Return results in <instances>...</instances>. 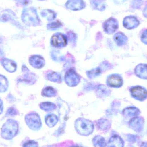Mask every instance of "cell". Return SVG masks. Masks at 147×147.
I'll return each instance as SVG.
<instances>
[{
	"label": "cell",
	"mask_w": 147,
	"mask_h": 147,
	"mask_svg": "<svg viewBox=\"0 0 147 147\" xmlns=\"http://www.w3.org/2000/svg\"><path fill=\"white\" fill-rule=\"evenodd\" d=\"M108 84L112 87H120L122 85V80L117 75H111L108 78Z\"/></svg>",
	"instance_id": "obj_7"
},
{
	"label": "cell",
	"mask_w": 147,
	"mask_h": 147,
	"mask_svg": "<svg viewBox=\"0 0 147 147\" xmlns=\"http://www.w3.org/2000/svg\"><path fill=\"white\" fill-rule=\"evenodd\" d=\"M15 16L14 13L11 10H5L0 13V21L3 22H5L13 19Z\"/></svg>",
	"instance_id": "obj_9"
},
{
	"label": "cell",
	"mask_w": 147,
	"mask_h": 147,
	"mask_svg": "<svg viewBox=\"0 0 147 147\" xmlns=\"http://www.w3.org/2000/svg\"><path fill=\"white\" fill-rule=\"evenodd\" d=\"M108 147H123L122 140L119 136H114L109 140Z\"/></svg>",
	"instance_id": "obj_10"
},
{
	"label": "cell",
	"mask_w": 147,
	"mask_h": 147,
	"mask_svg": "<svg viewBox=\"0 0 147 147\" xmlns=\"http://www.w3.org/2000/svg\"><path fill=\"white\" fill-rule=\"evenodd\" d=\"M94 147H106V143L102 136H95L92 140Z\"/></svg>",
	"instance_id": "obj_12"
},
{
	"label": "cell",
	"mask_w": 147,
	"mask_h": 147,
	"mask_svg": "<svg viewBox=\"0 0 147 147\" xmlns=\"http://www.w3.org/2000/svg\"><path fill=\"white\" fill-rule=\"evenodd\" d=\"M52 44L56 47H63L67 44V39L63 34L57 33L54 34L51 39Z\"/></svg>",
	"instance_id": "obj_5"
},
{
	"label": "cell",
	"mask_w": 147,
	"mask_h": 147,
	"mask_svg": "<svg viewBox=\"0 0 147 147\" xmlns=\"http://www.w3.org/2000/svg\"><path fill=\"white\" fill-rule=\"evenodd\" d=\"M18 125L13 120H9L3 125L1 131L2 137L6 140H11L17 134Z\"/></svg>",
	"instance_id": "obj_2"
},
{
	"label": "cell",
	"mask_w": 147,
	"mask_h": 147,
	"mask_svg": "<svg viewBox=\"0 0 147 147\" xmlns=\"http://www.w3.org/2000/svg\"><path fill=\"white\" fill-rule=\"evenodd\" d=\"M46 123L48 127H54L58 122V118L57 116L54 115L48 116L46 118Z\"/></svg>",
	"instance_id": "obj_13"
},
{
	"label": "cell",
	"mask_w": 147,
	"mask_h": 147,
	"mask_svg": "<svg viewBox=\"0 0 147 147\" xmlns=\"http://www.w3.org/2000/svg\"><path fill=\"white\" fill-rule=\"evenodd\" d=\"M97 127L100 130H105L108 129L109 127V122L105 120H101L97 124Z\"/></svg>",
	"instance_id": "obj_14"
},
{
	"label": "cell",
	"mask_w": 147,
	"mask_h": 147,
	"mask_svg": "<svg viewBox=\"0 0 147 147\" xmlns=\"http://www.w3.org/2000/svg\"><path fill=\"white\" fill-rule=\"evenodd\" d=\"M117 28L115 21L113 20H108L105 23L104 29L107 33H113Z\"/></svg>",
	"instance_id": "obj_11"
},
{
	"label": "cell",
	"mask_w": 147,
	"mask_h": 147,
	"mask_svg": "<svg viewBox=\"0 0 147 147\" xmlns=\"http://www.w3.org/2000/svg\"><path fill=\"white\" fill-rule=\"evenodd\" d=\"M66 5L70 9L73 10L81 9L84 6L82 0H69Z\"/></svg>",
	"instance_id": "obj_8"
},
{
	"label": "cell",
	"mask_w": 147,
	"mask_h": 147,
	"mask_svg": "<svg viewBox=\"0 0 147 147\" xmlns=\"http://www.w3.org/2000/svg\"><path fill=\"white\" fill-rule=\"evenodd\" d=\"M37 142L33 140H30L27 142L23 145V147H38Z\"/></svg>",
	"instance_id": "obj_16"
},
{
	"label": "cell",
	"mask_w": 147,
	"mask_h": 147,
	"mask_svg": "<svg viewBox=\"0 0 147 147\" xmlns=\"http://www.w3.org/2000/svg\"><path fill=\"white\" fill-rule=\"evenodd\" d=\"M72 147H80V146H74Z\"/></svg>",
	"instance_id": "obj_17"
},
{
	"label": "cell",
	"mask_w": 147,
	"mask_h": 147,
	"mask_svg": "<svg viewBox=\"0 0 147 147\" xmlns=\"http://www.w3.org/2000/svg\"><path fill=\"white\" fill-rule=\"evenodd\" d=\"M43 92H44V94L45 95V96H53L55 91L53 90V88L48 87V88L45 89V90L43 91Z\"/></svg>",
	"instance_id": "obj_15"
},
{
	"label": "cell",
	"mask_w": 147,
	"mask_h": 147,
	"mask_svg": "<svg viewBox=\"0 0 147 147\" xmlns=\"http://www.w3.org/2000/svg\"><path fill=\"white\" fill-rule=\"evenodd\" d=\"M26 121L28 127L32 130H38L41 127V121L36 114L28 115L26 117Z\"/></svg>",
	"instance_id": "obj_4"
},
{
	"label": "cell",
	"mask_w": 147,
	"mask_h": 147,
	"mask_svg": "<svg viewBox=\"0 0 147 147\" xmlns=\"http://www.w3.org/2000/svg\"><path fill=\"white\" fill-rule=\"evenodd\" d=\"M75 128L80 135L87 136L93 132L94 126L90 121L84 118H79L75 121Z\"/></svg>",
	"instance_id": "obj_1"
},
{
	"label": "cell",
	"mask_w": 147,
	"mask_h": 147,
	"mask_svg": "<svg viewBox=\"0 0 147 147\" xmlns=\"http://www.w3.org/2000/svg\"><path fill=\"white\" fill-rule=\"evenodd\" d=\"M22 21L27 25L35 26L39 22L36 11L33 8L26 9L22 15Z\"/></svg>",
	"instance_id": "obj_3"
},
{
	"label": "cell",
	"mask_w": 147,
	"mask_h": 147,
	"mask_svg": "<svg viewBox=\"0 0 147 147\" xmlns=\"http://www.w3.org/2000/svg\"><path fill=\"white\" fill-rule=\"evenodd\" d=\"M132 95L135 98L139 100H142L145 99L147 96L146 90L141 87H135L131 90Z\"/></svg>",
	"instance_id": "obj_6"
}]
</instances>
